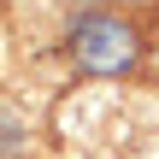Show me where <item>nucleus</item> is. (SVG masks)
<instances>
[{"instance_id":"nucleus-1","label":"nucleus","mask_w":159,"mask_h":159,"mask_svg":"<svg viewBox=\"0 0 159 159\" xmlns=\"http://www.w3.org/2000/svg\"><path fill=\"white\" fill-rule=\"evenodd\" d=\"M71 53L89 77H118L136 65V30L118 12H83L71 24Z\"/></svg>"}]
</instances>
